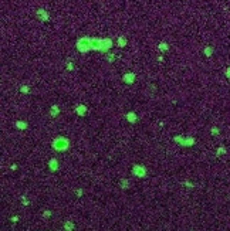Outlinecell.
Masks as SVG:
<instances>
[{
  "label": "cell",
  "mask_w": 230,
  "mask_h": 231,
  "mask_svg": "<svg viewBox=\"0 0 230 231\" xmlns=\"http://www.w3.org/2000/svg\"><path fill=\"white\" fill-rule=\"evenodd\" d=\"M75 112L80 116H84V115H87V112H88V111H87V106H84V105H78V106L75 108Z\"/></svg>",
  "instance_id": "cell-9"
},
{
  "label": "cell",
  "mask_w": 230,
  "mask_h": 231,
  "mask_svg": "<svg viewBox=\"0 0 230 231\" xmlns=\"http://www.w3.org/2000/svg\"><path fill=\"white\" fill-rule=\"evenodd\" d=\"M212 54H213V48L212 47H206L204 48V55L206 57H212Z\"/></svg>",
  "instance_id": "cell-14"
},
{
  "label": "cell",
  "mask_w": 230,
  "mask_h": 231,
  "mask_svg": "<svg viewBox=\"0 0 230 231\" xmlns=\"http://www.w3.org/2000/svg\"><path fill=\"white\" fill-rule=\"evenodd\" d=\"M29 91H30V88H29L27 85H23V87L20 88V92H21V94H27Z\"/></svg>",
  "instance_id": "cell-17"
},
{
  "label": "cell",
  "mask_w": 230,
  "mask_h": 231,
  "mask_svg": "<svg viewBox=\"0 0 230 231\" xmlns=\"http://www.w3.org/2000/svg\"><path fill=\"white\" fill-rule=\"evenodd\" d=\"M127 121L129 123H135L136 121H138V116H136L135 112H128L127 114Z\"/></svg>",
  "instance_id": "cell-8"
},
{
  "label": "cell",
  "mask_w": 230,
  "mask_h": 231,
  "mask_svg": "<svg viewBox=\"0 0 230 231\" xmlns=\"http://www.w3.org/2000/svg\"><path fill=\"white\" fill-rule=\"evenodd\" d=\"M48 167H50V170L51 172H57L58 170V162H57V159H51L50 162H48Z\"/></svg>",
  "instance_id": "cell-7"
},
{
  "label": "cell",
  "mask_w": 230,
  "mask_h": 231,
  "mask_svg": "<svg viewBox=\"0 0 230 231\" xmlns=\"http://www.w3.org/2000/svg\"><path fill=\"white\" fill-rule=\"evenodd\" d=\"M64 228H65V230H73V228H74V224H73L71 221H67V223L64 224Z\"/></svg>",
  "instance_id": "cell-15"
},
{
  "label": "cell",
  "mask_w": 230,
  "mask_h": 231,
  "mask_svg": "<svg viewBox=\"0 0 230 231\" xmlns=\"http://www.w3.org/2000/svg\"><path fill=\"white\" fill-rule=\"evenodd\" d=\"M58 114H60V109H58V106H57V105L51 106V112H50V115H51V116H57Z\"/></svg>",
  "instance_id": "cell-10"
},
{
  "label": "cell",
  "mask_w": 230,
  "mask_h": 231,
  "mask_svg": "<svg viewBox=\"0 0 230 231\" xmlns=\"http://www.w3.org/2000/svg\"><path fill=\"white\" fill-rule=\"evenodd\" d=\"M212 133L217 135V133H219V129H217V128H212Z\"/></svg>",
  "instance_id": "cell-20"
},
{
  "label": "cell",
  "mask_w": 230,
  "mask_h": 231,
  "mask_svg": "<svg viewBox=\"0 0 230 231\" xmlns=\"http://www.w3.org/2000/svg\"><path fill=\"white\" fill-rule=\"evenodd\" d=\"M159 50L160 51H168V50H169V45L166 44L165 41H162V43L159 44Z\"/></svg>",
  "instance_id": "cell-12"
},
{
  "label": "cell",
  "mask_w": 230,
  "mask_h": 231,
  "mask_svg": "<svg viewBox=\"0 0 230 231\" xmlns=\"http://www.w3.org/2000/svg\"><path fill=\"white\" fill-rule=\"evenodd\" d=\"M107 60H108L109 63H112V61H114V60H115V55H114V54H109L108 57H107Z\"/></svg>",
  "instance_id": "cell-18"
},
{
  "label": "cell",
  "mask_w": 230,
  "mask_h": 231,
  "mask_svg": "<svg viewBox=\"0 0 230 231\" xmlns=\"http://www.w3.org/2000/svg\"><path fill=\"white\" fill-rule=\"evenodd\" d=\"M75 47L78 51L87 52L91 50H98L101 52H107L112 47V40L111 39H91V37H83L77 41Z\"/></svg>",
  "instance_id": "cell-1"
},
{
  "label": "cell",
  "mask_w": 230,
  "mask_h": 231,
  "mask_svg": "<svg viewBox=\"0 0 230 231\" xmlns=\"http://www.w3.org/2000/svg\"><path fill=\"white\" fill-rule=\"evenodd\" d=\"M83 194V190H77V196H81Z\"/></svg>",
  "instance_id": "cell-24"
},
{
  "label": "cell",
  "mask_w": 230,
  "mask_h": 231,
  "mask_svg": "<svg viewBox=\"0 0 230 231\" xmlns=\"http://www.w3.org/2000/svg\"><path fill=\"white\" fill-rule=\"evenodd\" d=\"M226 77H229V78H230V67L227 68V71H226Z\"/></svg>",
  "instance_id": "cell-23"
},
{
  "label": "cell",
  "mask_w": 230,
  "mask_h": 231,
  "mask_svg": "<svg viewBox=\"0 0 230 231\" xmlns=\"http://www.w3.org/2000/svg\"><path fill=\"white\" fill-rule=\"evenodd\" d=\"M51 146H53L54 150H57V152H64V150H67V149L70 148V141L67 138H64V136H58V138H56L53 141Z\"/></svg>",
  "instance_id": "cell-2"
},
{
  "label": "cell",
  "mask_w": 230,
  "mask_h": 231,
  "mask_svg": "<svg viewBox=\"0 0 230 231\" xmlns=\"http://www.w3.org/2000/svg\"><path fill=\"white\" fill-rule=\"evenodd\" d=\"M175 142L179 143L180 146H192V145H195V138H183V136H175Z\"/></svg>",
  "instance_id": "cell-3"
},
{
  "label": "cell",
  "mask_w": 230,
  "mask_h": 231,
  "mask_svg": "<svg viewBox=\"0 0 230 231\" xmlns=\"http://www.w3.org/2000/svg\"><path fill=\"white\" fill-rule=\"evenodd\" d=\"M16 126L19 129H26L27 128V123H26L24 121H19V122H16Z\"/></svg>",
  "instance_id": "cell-13"
},
{
  "label": "cell",
  "mask_w": 230,
  "mask_h": 231,
  "mask_svg": "<svg viewBox=\"0 0 230 231\" xmlns=\"http://www.w3.org/2000/svg\"><path fill=\"white\" fill-rule=\"evenodd\" d=\"M128 186H129V184H128V180L127 179H122L121 180V187L125 190V189H128Z\"/></svg>",
  "instance_id": "cell-16"
},
{
  "label": "cell",
  "mask_w": 230,
  "mask_h": 231,
  "mask_svg": "<svg viewBox=\"0 0 230 231\" xmlns=\"http://www.w3.org/2000/svg\"><path fill=\"white\" fill-rule=\"evenodd\" d=\"M125 45H127V39L122 36V37L118 39V47H125Z\"/></svg>",
  "instance_id": "cell-11"
},
{
  "label": "cell",
  "mask_w": 230,
  "mask_h": 231,
  "mask_svg": "<svg viewBox=\"0 0 230 231\" xmlns=\"http://www.w3.org/2000/svg\"><path fill=\"white\" fill-rule=\"evenodd\" d=\"M224 152H226V149H224V148H220L219 150H217V156H219L220 153H224Z\"/></svg>",
  "instance_id": "cell-19"
},
{
  "label": "cell",
  "mask_w": 230,
  "mask_h": 231,
  "mask_svg": "<svg viewBox=\"0 0 230 231\" xmlns=\"http://www.w3.org/2000/svg\"><path fill=\"white\" fill-rule=\"evenodd\" d=\"M51 216V213L48 211V210H47V211H44V217H50Z\"/></svg>",
  "instance_id": "cell-21"
},
{
  "label": "cell",
  "mask_w": 230,
  "mask_h": 231,
  "mask_svg": "<svg viewBox=\"0 0 230 231\" xmlns=\"http://www.w3.org/2000/svg\"><path fill=\"white\" fill-rule=\"evenodd\" d=\"M37 17L41 20V21H48V13H47L45 10H43V9H40L37 12Z\"/></svg>",
  "instance_id": "cell-5"
},
{
  "label": "cell",
  "mask_w": 230,
  "mask_h": 231,
  "mask_svg": "<svg viewBox=\"0 0 230 231\" xmlns=\"http://www.w3.org/2000/svg\"><path fill=\"white\" fill-rule=\"evenodd\" d=\"M73 68H74V67H73V64H68V65H67V70H68V71H71Z\"/></svg>",
  "instance_id": "cell-22"
},
{
  "label": "cell",
  "mask_w": 230,
  "mask_h": 231,
  "mask_svg": "<svg viewBox=\"0 0 230 231\" xmlns=\"http://www.w3.org/2000/svg\"><path fill=\"white\" fill-rule=\"evenodd\" d=\"M132 174L136 176V177H145L146 176V167L141 166V165H135L132 167Z\"/></svg>",
  "instance_id": "cell-4"
},
{
  "label": "cell",
  "mask_w": 230,
  "mask_h": 231,
  "mask_svg": "<svg viewBox=\"0 0 230 231\" xmlns=\"http://www.w3.org/2000/svg\"><path fill=\"white\" fill-rule=\"evenodd\" d=\"M124 82H127V84H134L135 82V74H132V72H128V74H125L124 75Z\"/></svg>",
  "instance_id": "cell-6"
}]
</instances>
